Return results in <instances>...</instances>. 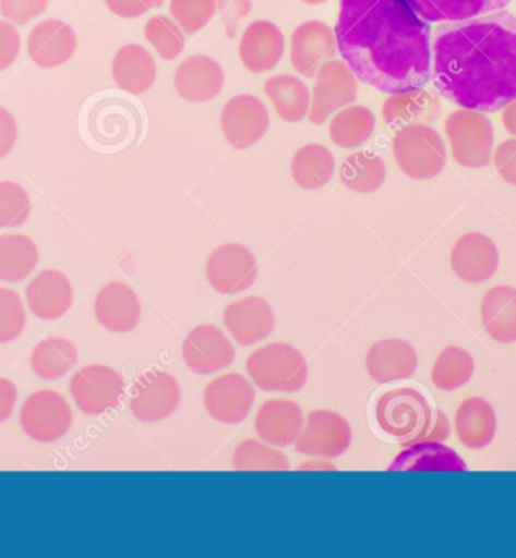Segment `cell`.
<instances>
[{"label":"cell","mask_w":516,"mask_h":558,"mask_svg":"<svg viewBox=\"0 0 516 558\" xmlns=\"http://www.w3.org/2000/svg\"><path fill=\"white\" fill-rule=\"evenodd\" d=\"M259 277L257 260L247 246L224 243L214 250L206 265V278L215 292L238 294L245 292Z\"/></svg>","instance_id":"12"},{"label":"cell","mask_w":516,"mask_h":558,"mask_svg":"<svg viewBox=\"0 0 516 558\" xmlns=\"http://www.w3.org/2000/svg\"><path fill=\"white\" fill-rule=\"evenodd\" d=\"M456 438L470 450H482L497 434V414L483 397H467L455 415Z\"/></svg>","instance_id":"26"},{"label":"cell","mask_w":516,"mask_h":558,"mask_svg":"<svg viewBox=\"0 0 516 558\" xmlns=\"http://www.w3.org/2000/svg\"><path fill=\"white\" fill-rule=\"evenodd\" d=\"M492 159H494V167L504 182L516 186V137L499 144Z\"/></svg>","instance_id":"45"},{"label":"cell","mask_w":516,"mask_h":558,"mask_svg":"<svg viewBox=\"0 0 516 558\" xmlns=\"http://www.w3.org/2000/svg\"><path fill=\"white\" fill-rule=\"evenodd\" d=\"M27 314L14 290L0 287V343H10L25 331Z\"/></svg>","instance_id":"43"},{"label":"cell","mask_w":516,"mask_h":558,"mask_svg":"<svg viewBox=\"0 0 516 558\" xmlns=\"http://www.w3.org/2000/svg\"><path fill=\"white\" fill-rule=\"evenodd\" d=\"M393 470H447V471H465V463L460 461L459 454L451 448L440 446V444H419L413 446L411 450L405 451Z\"/></svg>","instance_id":"38"},{"label":"cell","mask_w":516,"mask_h":558,"mask_svg":"<svg viewBox=\"0 0 516 558\" xmlns=\"http://www.w3.org/2000/svg\"><path fill=\"white\" fill-rule=\"evenodd\" d=\"M286 39L269 20H255L247 27L239 43V57L248 72H271L285 57Z\"/></svg>","instance_id":"19"},{"label":"cell","mask_w":516,"mask_h":558,"mask_svg":"<svg viewBox=\"0 0 516 558\" xmlns=\"http://www.w3.org/2000/svg\"><path fill=\"white\" fill-rule=\"evenodd\" d=\"M144 35L164 61H175L187 45L183 29L172 17L155 15L145 23Z\"/></svg>","instance_id":"40"},{"label":"cell","mask_w":516,"mask_h":558,"mask_svg":"<svg viewBox=\"0 0 516 558\" xmlns=\"http://www.w3.org/2000/svg\"><path fill=\"white\" fill-rule=\"evenodd\" d=\"M77 349L64 337H49L39 341L31 353L35 375L46 380L61 379L77 363Z\"/></svg>","instance_id":"34"},{"label":"cell","mask_w":516,"mask_h":558,"mask_svg":"<svg viewBox=\"0 0 516 558\" xmlns=\"http://www.w3.org/2000/svg\"><path fill=\"white\" fill-rule=\"evenodd\" d=\"M224 325L228 333L247 348L271 336L275 328V316L265 299L248 296L227 305Z\"/></svg>","instance_id":"21"},{"label":"cell","mask_w":516,"mask_h":558,"mask_svg":"<svg viewBox=\"0 0 516 558\" xmlns=\"http://www.w3.org/2000/svg\"><path fill=\"white\" fill-rule=\"evenodd\" d=\"M480 320L484 332L502 344L516 341V289L497 286L488 290L480 304Z\"/></svg>","instance_id":"28"},{"label":"cell","mask_w":516,"mask_h":558,"mask_svg":"<svg viewBox=\"0 0 516 558\" xmlns=\"http://www.w3.org/2000/svg\"><path fill=\"white\" fill-rule=\"evenodd\" d=\"M181 400L179 380L171 373L145 372L130 392V412L144 423H156L175 414Z\"/></svg>","instance_id":"9"},{"label":"cell","mask_w":516,"mask_h":558,"mask_svg":"<svg viewBox=\"0 0 516 558\" xmlns=\"http://www.w3.org/2000/svg\"><path fill=\"white\" fill-rule=\"evenodd\" d=\"M291 179L305 191H319L333 180L336 159L325 145H303L295 153L290 165Z\"/></svg>","instance_id":"32"},{"label":"cell","mask_w":516,"mask_h":558,"mask_svg":"<svg viewBox=\"0 0 516 558\" xmlns=\"http://www.w3.org/2000/svg\"><path fill=\"white\" fill-rule=\"evenodd\" d=\"M376 129V118L365 106H348L333 117L329 136L343 149H356L368 143Z\"/></svg>","instance_id":"33"},{"label":"cell","mask_w":516,"mask_h":558,"mask_svg":"<svg viewBox=\"0 0 516 558\" xmlns=\"http://www.w3.org/2000/svg\"><path fill=\"white\" fill-rule=\"evenodd\" d=\"M265 93L278 117L286 123H299L309 117L311 93L305 82L291 74L267 78Z\"/></svg>","instance_id":"31"},{"label":"cell","mask_w":516,"mask_h":558,"mask_svg":"<svg viewBox=\"0 0 516 558\" xmlns=\"http://www.w3.org/2000/svg\"><path fill=\"white\" fill-rule=\"evenodd\" d=\"M181 356L189 371L207 376L230 367L236 360V349L218 326L203 324L184 338Z\"/></svg>","instance_id":"14"},{"label":"cell","mask_w":516,"mask_h":558,"mask_svg":"<svg viewBox=\"0 0 516 558\" xmlns=\"http://www.w3.org/2000/svg\"><path fill=\"white\" fill-rule=\"evenodd\" d=\"M38 247L23 234L0 235V281L19 282L38 265Z\"/></svg>","instance_id":"35"},{"label":"cell","mask_w":516,"mask_h":558,"mask_svg":"<svg viewBox=\"0 0 516 558\" xmlns=\"http://www.w3.org/2000/svg\"><path fill=\"white\" fill-rule=\"evenodd\" d=\"M216 3L226 20L228 35L232 37L240 20L251 13V0H216Z\"/></svg>","instance_id":"48"},{"label":"cell","mask_w":516,"mask_h":558,"mask_svg":"<svg viewBox=\"0 0 516 558\" xmlns=\"http://www.w3.org/2000/svg\"><path fill=\"white\" fill-rule=\"evenodd\" d=\"M49 7V0H0V13L3 17L25 25L38 15H41Z\"/></svg>","instance_id":"44"},{"label":"cell","mask_w":516,"mask_h":558,"mask_svg":"<svg viewBox=\"0 0 516 558\" xmlns=\"http://www.w3.org/2000/svg\"><path fill=\"white\" fill-rule=\"evenodd\" d=\"M236 471H287L289 461L279 448L259 439H245L232 451Z\"/></svg>","instance_id":"39"},{"label":"cell","mask_w":516,"mask_h":558,"mask_svg":"<svg viewBox=\"0 0 516 558\" xmlns=\"http://www.w3.org/2000/svg\"><path fill=\"white\" fill-rule=\"evenodd\" d=\"M428 23H453L504 11L512 0H408Z\"/></svg>","instance_id":"30"},{"label":"cell","mask_w":516,"mask_h":558,"mask_svg":"<svg viewBox=\"0 0 516 558\" xmlns=\"http://www.w3.org/2000/svg\"><path fill=\"white\" fill-rule=\"evenodd\" d=\"M26 299L35 316L43 320H55L72 308V282L59 270H43L27 286Z\"/></svg>","instance_id":"25"},{"label":"cell","mask_w":516,"mask_h":558,"mask_svg":"<svg viewBox=\"0 0 516 558\" xmlns=\"http://www.w3.org/2000/svg\"><path fill=\"white\" fill-rule=\"evenodd\" d=\"M218 11L216 0H171L169 13L187 35L203 31Z\"/></svg>","instance_id":"41"},{"label":"cell","mask_w":516,"mask_h":558,"mask_svg":"<svg viewBox=\"0 0 516 558\" xmlns=\"http://www.w3.org/2000/svg\"><path fill=\"white\" fill-rule=\"evenodd\" d=\"M352 442V427L336 411H311L297 441L299 453L334 459L345 454Z\"/></svg>","instance_id":"13"},{"label":"cell","mask_w":516,"mask_h":558,"mask_svg":"<svg viewBox=\"0 0 516 558\" xmlns=\"http://www.w3.org/2000/svg\"><path fill=\"white\" fill-rule=\"evenodd\" d=\"M305 418L301 407L290 399H267L255 414L254 427L260 439L275 447H287L298 441Z\"/></svg>","instance_id":"22"},{"label":"cell","mask_w":516,"mask_h":558,"mask_svg":"<svg viewBox=\"0 0 516 558\" xmlns=\"http://www.w3.org/2000/svg\"><path fill=\"white\" fill-rule=\"evenodd\" d=\"M441 116L439 97L424 88L389 94L382 106L385 124L394 131L411 124L435 123Z\"/></svg>","instance_id":"27"},{"label":"cell","mask_w":516,"mask_h":558,"mask_svg":"<svg viewBox=\"0 0 516 558\" xmlns=\"http://www.w3.org/2000/svg\"><path fill=\"white\" fill-rule=\"evenodd\" d=\"M475 373V361L470 352L458 345H447L432 365L433 387L441 391H455L470 383Z\"/></svg>","instance_id":"37"},{"label":"cell","mask_w":516,"mask_h":558,"mask_svg":"<svg viewBox=\"0 0 516 558\" xmlns=\"http://www.w3.org/2000/svg\"><path fill=\"white\" fill-rule=\"evenodd\" d=\"M269 125L266 105L251 94H239L230 98L220 113L224 137L239 151L257 145L266 136Z\"/></svg>","instance_id":"11"},{"label":"cell","mask_w":516,"mask_h":558,"mask_svg":"<svg viewBox=\"0 0 516 558\" xmlns=\"http://www.w3.org/2000/svg\"><path fill=\"white\" fill-rule=\"evenodd\" d=\"M247 373L260 390L297 392L309 380V364L295 345L274 341L248 356Z\"/></svg>","instance_id":"3"},{"label":"cell","mask_w":516,"mask_h":558,"mask_svg":"<svg viewBox=\"0 0 516 558\" xmlns=\"http://www.w3.org/2000/svg\"><path fill=\"white\" fill-rule=\"evenodd\" d=\"M255 402L251 380L228 372L215 377L204 390V407L212 418L223 424H239L250 415Z\"/></svg>","instance_id":"15"},{"label":"cell","mask_w":516,"mask_h":558,"mask_svg":"<svg viewBox=\"0 0 516 558\" xmlns=\"http://www.w3.org/2000/svg\"><path fill=\"white\" fill-rule=\"evenodd\" d=\"M502 123L506 132L516 137V98L503 108Z\"/></svg>","instance_id":"51"},{"label":"cell","mask_w":516,"mask_h":558,"mask_svg":"<svg viewBox=\"0 0 516 558\" xmlns=\"http://www.w3.org/2000/svg\"><path fill=\"white\" fill-rule=\"evenodd\" d=\"M393 156L400 171L412 180L435 179L447 163L443 137L429 124L399 129L393 137Z\"/></svg>","instance_id":"4"},{"label":"cell","mask_w":516,"mask_h":558,"mask_svg":"<svg viewBox=\"0 0 516 558\" xmlns=\"http://www.w3.org/2000/svg\"><path fill=\"white\" fill-rule=\"evenodd\" d=\"M338 52L362 84L396 94L432 78V31L408 0H340Z\"/></svg>","instance_id":"1"},{"label":"cell","mask_w":516,"mask_h":558,"mask_svg":"<svg viewBox=\"0 0 516 558\" xmlns=\"http://www.w3.org/2000/svg\"><path fill=\"white\" fill-rule=\"evenodd\" d=\"M451 265L460 281L467 284H482L497 274V245L482 233L464 234L453 246Z\"/></svg>","instance_id":"17"},{"label":"cell","mask_w":516,"mask_h":558,"mask_svg":"<svg viewBox=\"0 0 516 558\" xmlns=\"http://www.w3.org/2000/svg\"><path fill=\"white\" fill-rule=\"evenodd\" d=\"M376 422L392 438L420 441L431 427L432 408L421 392L412 388H396L377 400Z\"/></svg>","instance_id":"6"},{"label":"cell","mask_w":516,"mask_h":558,"mask_svg":"<svg viewBox=\"0 0 516 558\" xmlns=\"http://www.w3.org/2000/svg\"><path fill=\"white\" fill-rule=\"evenodd\" d=\"M76 47L77 37L73 27L57 19L46 20L35 26L27 41L29 57L43 69L65 64L76 52Z\"/></svg>","instance_id":"24"},{"label":"cell","mask_w":516,"mask_h":558,"mask_svg":"<svg viewBox=\"0 0 516 558\" xmlns=\"http://www.w3.org/2000/svg\"><path fill=\"white\" fill-rule=\"evenodd\" d=\"M356 73L340 59L326 62L316 74L309 121L314 125L325 124L331 117L341 109L356 104L358 98V81Z\"/></svg>","instance_id":"7"},{"label":"cell","mask_w":516,"mask_h":558,"mask_svg":"<svg viewBox=\"0 0 516 558\" xmlns=\"http://www.w3.org/2000/svg\"><path fill=\"white\" fill-rule=\"evenodd\" d=\"M336 33L319 20L299 25L290 39V62L303 77H314L326 62L336 59Z\"/></svg>","instance_id":"16"},{"label":"cell","mask_w":516,"mask_h":558,"mask_svg":"<svg viewBox=\"0 0 516 558\" xmlns=\"http://www.w3.org/2000/svg\"><path fill=\"white\" fill-rule=\"evenodd\" d=\"M17 133V123L13 113L0 108V159L14 148Z\"/></svg>","instance_id":"49"},{"label":"cell","mask_w":516,"mask_h":558,"mask_svg":"<svg viewBox=\"0 0 516 558\" xmlns=\"http://www.w3.org/2000/svg\"><path fill=\"white\" fill-rule=\"evenodd\" d=\"M226 85V74L215 58L194 54L177 66L175 88L189 104L200 105L214 100Z\"/></svg>","instance_id":"18"},{"label":"cell","mask_w":516,"mask_h":558,"mask_svg":"<svg viewBox=\"0 0 516 558\" xmlns=\"http://www.w3.org/2000/svg\"><path fill=\"white\" fill-rule=\"evenodd\" d=\"M433 86L465 109L497 112L516 98V17L499 11L441 23L432 43Z\"/></svg>","instance_id":"2"},{"label":"cell","mask_w":516,"mask_h":558,"mask_svg":"<svg viewBox=\"0 0 516 558\" xmlns=\"http://www.w3.org/2000/svg\"><path fill=\"white\" fill-rule=\"evenodd\" d=\"M20 52V35L11 23L0 22V72L8 69Z\"/></svg>","instance_id":"46"},{"label":"cell","mask_w":516,"mask_h":558,"mask_svg":"<svg viewBox=\"0 0 516 558\" xmlns=\"http://www.w3.org/2000/svg\"><path fill=\"white\" fill-rule=\"evenodd\" d=\"M73 411L64 396L53 390H39L27 397L20 412L23 430L38 442H53L70 430Z\"/></svg>","instance_id":"8"},{"label":"cell","mask_w":516,"mask_h":558,"mask_svg":"<svg viewBox=\"0 0 516 558\" xmlns=\"http://www.w3.org/2000/svg\"><path fill=\"white\" fill-rule=\"evenodd\" d=\"M31 216V198L14 182H0V228L23 226Z\"/></svg>","instance_id":"42"},{"label":"cell","mask_w":516,"mask_h":558,"mask_svg":"<svg viewBox=\"0 0 516 558\" xmlns=\"http://www.w3.org/2000/svg\"><path fill=\"white\" fill-rule=\"evenodd\" d=\"M70 392L79 410L88 415H101L120 403L124 379L109 365L89 364L73 376Z\"/></svg>","instance_id":"10"},{"label":"cell","mask_w":516,"mask_h":558,"mask_svg":"<svg viewBox=\"0 0 516 558\" xmlns=\"http://www.w3.org/2000/svg\"><path fill=\"white\" fill-rule=\"evenodd\" d=\"M387 167L380 156L369 151L356 153L343 160L340 180L343 186L356 194H373L385 183Z\"/></svg>","instance_id":"36"},{"label":"cell","mask_w":516,"mask_h":558,"mask_svg":"<svg viewBox=\"0 0 516 558\" xmlns=\"http://www.w3.org/2000/svg\"><path fill=\"white\" fill-rule=\"evenodd\" d=\"M164 0H105L110 13L121 19H137L159 7Z\"/></svg>","instance_id":"47"},{"label":"cell","mask_w":516,"mask_h":558,"mask_svg":"<svg viewBox=\"0 0 516 558\" xmlns=\"http://www.w3.org/2000/svg\"><path fill=\"white\" fill-rule=\"evenodd\" d=\"M17 397L15 385L7 377L0 376V423L7 422L13 415Z\"/></svg>","instance_id":"50"},{"label":"cell","mask_w":516,"mask_h":558,"mask_svg":"<svg viewBox=\"0 0 516 558\" xmlns=\"http://www.w3.org/2000/svg\"><path fill=\"white\" fill-rule=\"evenodd\" d=\"M94 314L98 324L110 332L128 333L140 325L143 317V305L132 287L121 281L108 282L101 287Z\"/></svg>","instance_id":"20"},{"label":"cell","mask_w":516,"mask_h":558,"mask_svg":"<svg viewBox=\"0 0 516 558\" xmlns=\"http://www.w3.org/2000/svg\"><path fill=\"white\" fill-rule=\"evenodd\" d=\"M365 368L376 384L409 379L419 368V355L401 338H384L369 349Z\"/></svg>","instance_id":"23"},{"label":"cell","mask_w":516,"mask_h":558,"mask_svg":"<svg viewBox=\"0 0 516 558\" xmlns=\"http://www.w3.org/2000/svg\"><path fill=\"white\" fill-rule=\"evenodd\" d=\"M112 77L124 92L144 94L153 88L157 65L153 54L140 45L121 47L112 61Z\"/></svg>","instance_id":"29"},{"label":"cell","mask_w":516,"mask_h":558,"mask_svg":"<svg viewBox=\"0 0 516 558\" xmlns=\"http://www.w3.org/2000/svg\"><path fill=\"white\" fill-rule=\"evenodd\" d=\"M303 2L309 3V5H321V3L328 2V0H303Z\"/></svg>","instance_id":"52"},{"label":"cell","mask_w":516,"mask_h":558,"mask_svg":"<svg viewBox=\"0 0 516 558\" xmlns=\"http://www.w3.org/2000/svg\"><path fill=\"white\" fill-rule=\"evenodd\" d=\"M453 160L459 167L480 169L491 163L495 132L490 118L475 109H456L445 120Z\"/></svg>","instance_id":"5"}]
</instances>
